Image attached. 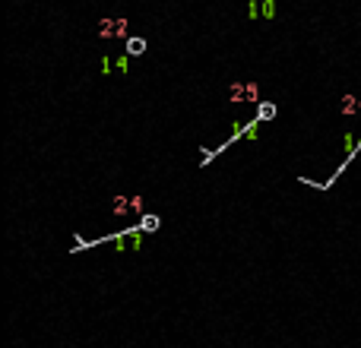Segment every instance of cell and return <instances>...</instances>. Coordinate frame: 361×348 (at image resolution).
Returning <instances> with one entry per match:
<instances>
[{
    "label": "cell",
    "instance_id": "6da1fadb",
    "mask_svg": "<svg viewBox=\"0 0 361 348\" xmlns=\"http://www.w3.org/2000/svg\"><path fill=\"white\" fill-rule=\"evenodd\" d=\"M257 95H260L257 83H235L228 89V98L232 101H257Z\"/></svg>",
    "mask_w": 361,
    "mask_h": 348
},
{
    "label": "cell",
    "instance_id": "3957f363",
    "mask_svg": "<svg viewBox=\"0 0 361 348\" xmlns=\"http://www.w3.org/2000/svg\"><path fill=\"white\" fill-rule=\"evenodd\" d=\"M276 114H279V108H276L273 101H260V105H257V117H260V120H273Z\"/></svg>",
    "mask_w": 361,
    "mask_h": 348
},
{
    "label": "cell",
    "instance_id": "7a4b0ae2",
    "mask_svg": "<svg viewBox=\"0 0 361 348\" xmlns=\"http://www.w3.org/2000/svg\"><path fill=\"white\" fill-rule=\"evenodd\" d=\"M99 32H102V38H127V23L124 19H105Z\"/></svg>",
    "mask_w": 361,
    "mask_h": 348
},
{
    "label": "cell",
    "instance_id": "5b68a950",
    "mask_svg": "<svg viewBox=\"0 0 361 348\" xmlns=\"http://www.w3.org/2000/svg\"><path fill=\"white\" fill-rule=\"evenodd\" d=\"M146 51V38H127V54L130 57H140Z\"/></svg>",
    "mask_w": 361,
    "mask_h": 348
},
{
    "label": "cell",
    "instance_id": "9c48e42d",
    "mask_svg": "<svg viewBox=\"0 0 361 348\" xmlns=\"http://www.w3.org/2000/svg\"><path fill=\"white\" fill-rule=\"evenodd\" d=\"M358 105H361V98H358Z\"/></svg>",
    "mask_w": 361,
    "mask_h": 348
},
{
    "label": "cell",
    "instance_id": "ba28073f",
    "mask_svg": "<svg viewBox=\"0 0 361 348\" xmlns=\"http://www.w3.org/2000/svg\"><path fill=\"white\" fill-rule=\"evenodd\" d=\"M133 199V212H143V196H130Z\"/></svg>",
    "mask_w": 361,
    "mask_h": 348
},
{
    "label": "cell",
    "instance_id": "277c9868",
    "mask_svg": "<svg viewBox=\"0 0 361 348\" xmlns=\"http://www.w3.org/2000/svg\"><path fill=\"white\" fill-rule=\"evenodd\" d=\"M127 212H133V199H127V196H114V215H127Z\"/></svg>",
    "mask_w": 361,
    "mask_h": 348
},
{
    "label": "cell",
    "instance_id": "52a82bcc",
    "mask_svg": "<svg viewBox=\"0 0 361 348\" xmlns=\"http://www.w3.org/2000/svg\"><path fill=\"white\" fill-rule=\"evenodd\" d=\"M140 228H143V231H159V215H143Z\"/></svg>",
    "mask_w": 361,
    "mask_h": 348
},
{
    "label": "cell",
    "instance_id": "8992f818",
    "mask_svg": "<svg viewBox=\"0 0 361 348\" xmlns=\"http://www.w3.org/2000/svg\"><path fill=\"white\" fill-rule=\"evenodd\" d=\"M358 101H355V95H346V98H342V114H355L358 111Z\"/></svg>",
    "mask_w": 361,
    "mask_h": 348
}]
</instances>
